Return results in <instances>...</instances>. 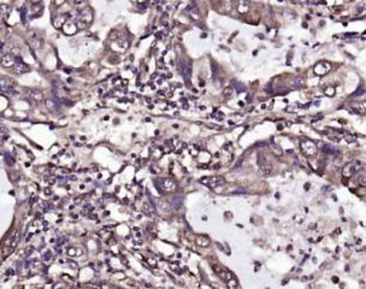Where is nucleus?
<instances>
[{
	"label": "nucleus",
	"instance_id": "1",
	"mask_svg": "<svg viewBox=\"0 0 366 289\" xmlns=\"http://www.w3.org/2000/svg\"><path fill=\"white\" fill-rule=\"evenodd\" d=\"M19 240H21V234L18 230H12L11 233L9 234V236L6 237L4 245H3V258H6L9 257L10 254H12L16 249V247L18 246L19 243Z\"/></svg>",
	"mask_w": 366,
	"mask_h": 289
},
{
	"label": "nucleus",
	"instance_id": "2",
	"mask_svg": "<svg viewBox=\"0 0 366 289\" xmlns=\"http://www.w3.org/2000/svg\"><path fill=\"white\" fill-rule=\"evenodd\" d=\"M362 167H364L362 161H360V160H354V161H352V163H348V164L343 167L342 173H343L345 177L349 178V177H352V176L354 175V173L360 172V171L362 170Z\"/></svg>",
	"mask_w": 366,
	"mask_h": 289
},
{
	"label": "nucleus",
	"instance_id": "3",
	"mask_svg": "<svg viewBox=\"0 0 366 289\" xmlns=\"http://www.w3.org/2000/svg\"><path fill=\"white\" fill-rule=\"evenodd\" d=\"M160 182L162 183H157V187H158V189L160 190V192H165V193H171V192H173V190H176V188H177V184H176V182L175 181H172V180H170V178H163V180H160Z\"/></svg>",
	"mask_w": 366,
	"mask_h": 289
},
{
	"label": "nucleus",
	"instance_id": "4",
	"mask_svg": "<svg viewBox=\"0 0 366 289\" xmlns=\"http://www.w3.org/2000/svg\"><path fill=\"white\" fill-rule=\"evenodd\" d=\"M12 68H13V69H12V71H13L15 74H18V75L24 74V72H28V71L30 70L29 65H28L27 63H24V60L22 59V58H21L19 55L15 57V64H13V66H12Z\"/></svg>",
	"mask_w": 366,
	"mask_h": 289
},
{
	"label": "nucleus",
	"instance_id": "5",
	"mask_svg": "<svg viewBox=\"0 0 366 289\" xmlns=\"http://www.w3.org/2000/svg\"><path fill=\"white\" fill-rule=\"evenodd\" d=\"M179 69H181V74L183 76V78H184V82L188 84L190 82V76H192V64H190V62H181Z\"/></svg>",
	"mask_w": 366,
	"mask_h": 289
},
{
	"label": "nucleus",
	"instance_id": "6",
	"mask_svg": "<svg viewBox=\"0 0 366 289\" xmlns=\"http://www.w3.org/2000/svg\"><path fill=\"white\" fill-rule=\"evenodd\" d=\"M301 151L305 153V156L313 157L317 153V146L311 141H305L301 143Z\"/></svg>",
	"mask_w": 366,
	"mask_h": 289
},
{
	"label": "nucleus",
	"instance_id": "7",
	"mask_svg": "<svg viewBox=\"0 0 366 289\" xmlns=\"http://www.w3.org/2000/svg\"><path fill=\"white\" fill-rule=\"evenodd\" d=\"M200 181H201L204 184H207V186H210V187H212V188H215V187L222 184V183L224 182V178L221 177V176H213V177H204V178H201Z\"/></svg>",
	"mask_w": 366,
	"mask_h": 289
},
{
	"label": "nucleus",
	"instance_id": "8",
	"mask_svg": "<svg viewBox=\"0 0 366 289\" xmlns=\"http://www.w3.org/2000/svg\"><path fill=\"white\" fill-rule=\"evenodd\" d=\"M0 64L4 68H12L15 64V57L10 53H6L0 57Z\"/></svg>",
	"mask_w": 366,
	"mask_h": 289
},
{
	"label": "nucleus",
	"instance_id": "9",
	"mask_svg": "<svg viewBox=\"0 0 366 289\" xmlns=\"http://www.w3.org/2000/svg\"><path fill=\"white\" fill-rule=\"evenodd\" d=\"M93 19V15H92V11L89 9H84L82 11H80V17H78V21L83 22L84 24L89 25V23Z\"/></svg>",
	"mask_w": 366,
	"mask_h": 289
},
{
	"label": "nucleus",
	"instance_id": "10",
	"mask_svg": "<svg viewBox=\"0 0 366 289\" xmlns=\"http://www.w3.org/2000/svg\"><path fill=\"white\" fill-rule=\"evenodd\" d=\"M330 69H331V65H330L329 63H326V62H320V63H318V64L316 65L314 72H316L317 75H324V74H326L328 71H330Z\"/></svg>",
	"mask_w": 366,
	"mask_h": 289
},
{
	"label": "nucleus",
	"instance_id": "11",
	"mask_svg": "<svg viewBox=\"0 0 366 289\" xmlns=\"http://www.w3.org/2000/svg\"><path fill=\"white\" fill-rule=\"evenodd\" d=\"M68 18H69V15H62V16L55 17V18L52 21V23H53V25H54L57 29H59V28H63V25L65 24V22L68 21Z\"/></svg>",
	"mask_w": 366,
	"mask_h": 289
},
{
	"label": "nucleus",
	"instance_id": "12",
	"mask_svg": "<svg viewBox=\"0 0 366 289\" xmlns=\"http://www.w3.org/2000/svg\"><path fill=\"white\" fill-rule=\"evenodd\" d=\"M29 97L30 98H33L35 101H38V102H40V101H44L45 100V95H44V93L42 92H40V91H38V89H30L29 91Z\"/></svg>",
	"mask_w": 366,
	"mask_h": 289
},
{
	"label": "nucleus",
	"instance_id": "13",
	"mask_svg": "<svg viewBox=\"0 0 366 289\" xmlns=\"http://www.w3.org/2000/svg\"><path fill=\"white\" fill-rule=\"evenodd\" d=\"M63 30H64L65 34H74V33H76L77 28H76V24L74 22L69 21V22H65V24L63 25Z\"/></svg>",
	"mask_w": 366,
	"mask_h": 289
},
{
	"label": "nucleus",
	"instance_id": "14",
	"mask_svg": "<svg viewBox=\"0 0 366 289\" xmlns=\"http://www.w3.org/2000/svg\"><path fill=\"white\" fill-rule=\"evenodd\" d=\"M30 41H32V45H33V47H35V48H40L41 46H42V38H39V36H36V34H34V36L30 39Z\"/></svg>",
	"mask_w": 366,
	"mask_h": 289
},
{
	"label": "nucleus",
	"instance_id": "15",
	"mask_svg": "<svg viewBox=\"0 0 366 289\" xmlns=\"http://www.w3.org/2000/svg\"><path fill=\"white\" fill-rule=\"evenodd\" d=\"M237 5H238L237 9H238V11L241 13H246L248 11V9H249V3L248 1H242V0H241Z\"/></svg>",
	"mask_w": 366,
	"mask_h": 289
},
{
	"label": "nucleus",
	"instance_id": "16",
	"mask_svg": "<svg viewBox=\"0 0 366 289\" xmlns=\"http://www.w3.org/2000/svg\"><path fill=\"white\" fill-rule=\"evenodd\" d=\"M182 202H183V198H182V196H175V198L171 200V205H172L175 209H178V207H181Z\"/></svg>",
	"mask_w": 366,
	"mask_h": 289
},
{
	"label": "nucleus",
	"instance_id": "17",
	"mask_svg": "<svg viewBox=\"0 0 366 289\" xmlns=\"http://www.w3.org/2000/svg\"><path fill=\"white\" fill-rule=\"evenodd\" d=\"M196 243H198L199 246L207 247V246L210 245V240H208L207 237H205V236H199V237H196Z\"/></svg>",
	"mask_w": 366,
	"mask_h": 289
},
{
	"label": "nucleus",
	"instance_id": "18",
	"mask_svg": "<svg viewBox=\"0 0 366 289\" xmlns=\"http://www.w3.org/2000/svg\"><path fill=\"white\" fill-rule=\"evenodd\" d=\"M45 104H46L47 108H49V110H57V108H58V104H57L55 101L51 100V99H46V100H45Z\"/></svg>",
	"mask_w": 366,
	"mask_h": 289
},
{
	"label": "nucleus",
	"instance_id": "19",
	"mask_svg": "<svg viewBox=\"0 0 366 289\" xmlns=\"http://www.w3.org/2000/svg\"><path fill=\"white\" fill-rule=\"evenodd\" d=\"M358 180H359V183L360 186H366V176H365V172L364 171H360L359 172V176H358Z\"/></svg>",
	"mask_w": 366,
	"mask_h": 289
},
{
	"label": "nucleus",
	"instance_id": "20",
	"mask_svg": "<svg viewBox=\"0 0 366 289\" xmlns=\"http://www.w3.org/2000/svg\"><path fill=\"white\" fill-rule=\"evenodd\" d=\"M323 151H324L325 153H329V154L336 153V150H335L334 147H331V146H329V144H324V146H323Z\"/></svg>",
	"mask_w": 366,
	"mask_h": 289
},
{
	"label": "nucleus",
	"instance_id": "21",
	"mask_svg": "<svg viewBox=\"0 0 366 289\" xmlns=\"http://www.w3.org/2000/svg\"><path fill=\"white\" fill-rule=\"evenodd\" d=\"M258 165H259V167H261V166H266V159H265L264 154H261V153L258 156Z\"/></svg>",
	"mask_w": 366,
	"mask_h": 289
},
{
	"label": "nucleus",
	"instance_id": "22",
	"mask_svg": "<svg viewBox=\"0 0 366 289\" xmlns=\"http://www.w3.org/2000/svg\"><path fill=\"white\" fill-rule=\"evenodd\" d=\"M227 283H228V285H229L230 289H236V287H237V281H236L235 278H231V279L228 281Z\"/></svg>",
	"mask_w": 366,
	"mask_h": 289
},
{
	"label": "nucleus",
	"instance_id": "23",
	"mask_svg": "<svg viewBox=\"0 0 366 289\" xmlns=\"http://www.w3.org/2000/svg\"><path fill=\"white\" fill-rule=\"evenodd\" d=\"M259 172H261L263 175H269V173L271 172V169L267 167V166H261V167H259Z\"/></svg>",
	"mask_w": 366,
	"mask_h": 289
},
{
	"label": "nucleus",
	"instance_id": "24",
	"mask_svg": "<svg viewBox=\"0 0 366 289\" xmlns=\"http://www.w3.org/2000/svg\"><path fill=\"white\" fill-rule=\"evenodd\" d=\"M271 147H272L273 152L276 153L277 156H281V154H282V150H281V147H277V146H276V144H274V143H272V146H271Z\"/></svg>",
	"mask_w": 366,
	"mask_h": 289
},
{
	"label": "nucleus",
	"instance_id": "25",
	"mask_svg": "<svg viewBox=\"0 0 366 289\" xmlns=\"http://www.w3.org/2000/svg\"><path fill=\"white\" fill-rule=\"evenodd\" d=\"M0 12L9 15V13H10V7H9L7 5H1V6H0Z\"/></svg>",
	"mask_w": 366,
	"mask_h": 289
},
{
	"label": "nucleus",
	"instance_id": "26",
	"mask_svg": "<svg viewBox=\"0 0 366 289\" xmlns=\"http://www.w3.org/2000/svg\"><path fill=\"white\" fill-rule=\"evenodd\" d=\"M76 251H77L76 248H69V249H68V255H70V257L77 255V252H76Z\"/></svg>",
	"mask_w": 366,
	"mask_h": 289
},
{
	"label": "nucleus",
	"instance_id": "27",
	"mask_svg": "<svg viewBox=\"0 0 366 289\" xmlns=\"http://www.w3.org/2000/svg\"><path fill=\"white\" fill-rule=\"evenodd\" d=\"M51 259H52V253H51L49 251H47V252L44 254V260L48 262V260H51Z\"/></svg>",
	"mask_w": 366,
	"mask_h": 289
},
{
	"label": "nucleus",
	"instance_id": "28",
	"mask_svg": "<svg viewBox=\"0 0 366 289\" xmlns=\"http://www.w3.org/2000/svg\"><path fill=\"white\" fill-rule=\"evenodd\" d=\"M83 289H99V288L97 285H94V284H86L83 287Z\"/></svg>",
	"mask_w": 366,
	"mask_h": 289
},
{
	"label": "nucleus",
	"instance_id": "29",
	"mask_svg": "<svg viewBox=\"0 0 366 289\" xmlns=\"http://www.w3.org/2000/svg\"><path fill=\"white\" fill-rule=\"evenodd\" d=\"M345 139L348 141V142H353L355 141V137L354 136H351V135H345Z\"/></svg>",
	"mask_w": 366,
	"mask_h": 289
},
{
	"label": "nucleus",
	"instance_id": "30",
	"mask_svg": "<svg viewBox=\"0 0 366 289\" xmlns=\"http://www.w3.org/2000/svg\"><path fill=\"white\" fill-rule=\"evenodd\" d=\"M325 93H326L328 95H334V93H335V89H334V88H331V87H330V88H328V89L325 91Z\"/></svg>",
	"mask_w": 366,
	"mask_h": 289
},
{
	"label": "nucleus",
	"instance_id": "31",
	"mask_svg": "<svg viewBox=\"0 0 366 289\" xmlns=\"http://www.w3.org/2000/svg\"><path fill=\"white\" fill-rule=\"evenodd\" d=\"M364 93V87H360V89L358 91V92H355L353 95H359V94H362Z\"/></svg>",
	"mask_w": 366,
	"mask_h": 289
},
{
	"label": "nucleus",
	"instance_id": "32",
	"mask_svg": "<svg viewBox=\"0 0 366 289\" xmlns=\"http://www.w3.org/2000/svg\"><path fill=\"white\" fill-rule=\"evenodd\" d=\"M46 181H47V182H49V184H54V182H55V180H54V178H46Z\"/></svg>",
	"mask_w": 366,
	"mask_h": 289
},
{
	"label": "nucleus",
	"instance_id": "33",
	"mask_svg": "<svg viewBox=\"0 0 366 289\" xmlns=\"http://www.w3.org/2000/svg\"><path fill=\"white\" fill-rule=\"evenodd\" d=\"M45 192H46V194H47V195H51V194H52V193H51V189H46Z\"/></svg>",
	"mask_w": 366,
	"mask_h": 289
},
{
	"label": "nucleus",
	"instance_id": "34",
	"mask_svg": "<svg viewBox=\"0 0 366 289\" xmlns=\"http://www.w3.org/2000/svg\"><path fill=\"white\" fill-rule=\"evenodd\" d=\"M332 281H334L335 283H336V282H339V278H337V277H334V278H332Z\"/></svg>",
	"mask_w": 366,
	"mask_h": 289
},
{
	"label": "nucleus",
	"instance_id": "35",
	"mask_svg": "<svg viewBox=\"0 0 366 289\" xmlns=\"http://www.w3.org/2000/svg\"><path fill=\"white\" fill-rule=\"evenodd\" d=\"M71 289H80V288H78V287H72Z\"/></svg>",
	"mask_w": 366,
	"mask_h": 289
},
{
	"label": "nucleus",
	"instance_id": "36",
	"mask_svg": "<svg viewBox=\"0 0 366 289\" xmlns=\"http://www.w3.org/2000/svg\"><path fill=\"white\" fill-rule=\"evenodd\" d=\"M1 259H3V255H0V263H1Z\"/></svg>",
	"mask_w": 366,
	"mask_h": 289
},
{
	"label": "nucleus",
	"instance_id": "37",
	"mask_svg": "<svg viewBox=\"0 0 366 289\" xmlns=\"http://www.w3.org/2000/svg\"><path fill=\"white\" fill-rule=\"evenodd\" d=\"M59 289H65V288H59Z\"/></svg>",
	"mask_w": 366,
	"mask_h": 289
}]
</instances>
